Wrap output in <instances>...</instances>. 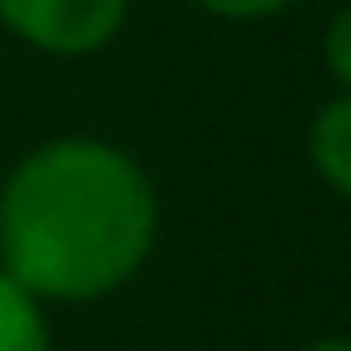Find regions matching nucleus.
I'll return each instance as SVG.
<instances>
[{"label": "nucleus", "instance_id": "obj_2", "mask_svg": "<svg viewBox=\"0 0 351 351\" xmlns=\"http://www.w3.org/2000/svg\"><path fill=\"white\" fill-rule=\"evenodd\" d=\"M130 21V0H0V26L21 47L57 62H83L114 47Z\"/></svg>", "mask_w": 351, "mask_h": 351}, {"label": "nucleus", "instance_id": "obj_7", "mask_svg": "<svg viewBox=\"0 0 351 351\" xmlns=\"http://www.w3.org/2000/svg\"><path fill=\"white\" fill-rule=\"evenodd\" d=\"M300 351H351V336H315V341H305Z\"/></svg>", "mask_w": 351, "mask_h": 351}, {"label": "nucleus", "instance_id": "obj_3", "mask_svg": "<svg viewBox=\"0 0 351 351\" xmlns=\"http://www.w3.org/2000/svg\"><path fill=\"white\" fill-rule=\"evenodd\" d=\"M305 160L326 191L351 202V88H336L305 130Z\"/></svg>", "mask_w": 351, "mask_h": 351}, {"label": "nucleus", "instance_id": "obj_6", "mask_svg": "<svg viewBox=\"0 0 351 351\" xmlns=\"http://www.w3.org/2000/svg\"><path fill=\"white\" fill-rule=\"evenodd\" d=\"M197 11L217 16V21H232V26H258V21H274L285 16L295 0H191Z\"/></svg>", "mask_w": 351, "mask_h": 351}, {"label": "nucleus", "instance_id": "obj_5", "mask_svg": "<svg viewBox=\"0 0 351 351\" xmlns=\"http://www.w3.org/2000/svg\"><path fill=\"white\" fill-rule=\"evenodd\" d=\"M320 62H326L330 83L351 88V0L336 5V16L326 21V36H320Z\"/></svg>", "mask_w": 351, "mask_h": 351}, {"label": "nucleus", "instance_id": "obj_4", "mask_svg": "<svg viewBox=\"0 0 351 351\" xmlns=\"http://www.w3.org/2000/svg\"><path fill=\"white\" fill-rule=\"evenodd\" d=\"M0 351H57L47 305L0 269Z\"/></svg>", "mask_w": 351, "mask_h": 351}, {"label": "nucleus", "instance_id": "obj_1", "mask_svg": "<svg viewBox=\"0 0 351 351\" xmlns=\"http://www.w3.org/2000/svg\"><path fill=\"white\" fill-rule=\"evenodd\" d=\"M155 243L160 191L114 140L52 134L0 171V269L47 310L119 295Z\"/></svg>", "mask_w": 351, "mask_h": 351}]
</instances>
